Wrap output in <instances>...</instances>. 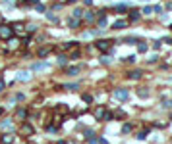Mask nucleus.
<instances>
[{
	"mask_svg": "<svg viewBox=\"0 0 172 144\" xmlns=\"http://www.w3.org/2000/svg\"><path fill=\"white\" fill-rule=\"evenodd\" d=\"M137 50H139V52H145V50H147V44H143V42L137 44Z\"/></svg>",
	"mask_w": 172,
	"mask_h": 144,
	"instance_id": "obj_37",
	"label": "nucleus"
},
{
	"mask_svg": "<svg viewBox=\"0 0 172 144\" xmlns=\"http://www.w3.org/2000/svg\"><path fill=\"white\" fill-rule=\"evenodd\" d=\"M170 117H172V115H170Z\"/></svg>",
	"mask_w": 172,
	"mask_h": 144,
	"instance_id": "obj_49",
	"label": "nucleus"
},
{
	"mask_svg": "<svg viewBox=\"0 0 172 144\" xmlns=\"http://www.w3.org/2000/svg\"><path fill=\"white\" fill-rule=\"evenodd\" d=\"M95 46L99 48L101 52H108L110 46H112V40H108V39H101V40H97V42H95Z\"/></svg>",
	"mask_w": 172,
	"mask_h": 144,
	"instance_id": "obj_2",
	"label": "nucleus"
},
{
	"mask_svg": "<svg viewBox=\"0 0 172 144\" xmlns=\"http://www.w3.org/2000/svg\"><path fill=\"white\" fill-rule=\"evenodd\" d=\"M105 25H106V18H101V19H99V27L105 29Z\"/></svg>",
	"mask_w": 172,
	"mask_h": 144,
	"instance_id": "obj_35",
	"label": "nucleus"
},
{
	"mask_svg": "<svg viewBox=\"0 0 172 144\" xmlns=\"http://www.w3.org/2000/svg\"><path fill=\"white\" fill-rule=\"evenodd\" d=\"M101 64H103V65H108V64H112V58H108V56H103V58H101Z\"/></svg>",
	"mask_w": 172,
	"mask_h": 144,
	"instance_id": "obj_27",
	"label": "nucleus"
},
{
	"mask_svg": "<svg viewBox=\"0 0 172 144\" xmlns=\"http://www.w3.org/2000/svg\"><path fill=\"white\" fill-rule=\"evenodd\" d=\"M73 2H77V0H66V4H73Z\"/></svg>",
	"mask_w": 172,
	"mask_h": 144,
	"instance_id": "obj_45",
	"label": "nucleus"
},
{
	"mask_svg": "<svg viewBox=\"0 0 172 144\" xmlns=\"http://www.w3.org/2000/svg\"><path fill=\"white\" fill-rule=\"evenodd\" d=\"M162 108H168V110H172V100H166V102H162Z\"/></svg>",
	"mask_w": 172,
	"mask_h": 144,
	"instance_id": "obj_34",
	"label": "nucleus"
},
{
	"mask_svg": "<svg viewBox=\"0 0 172 144\" xmlns=\"http://www.w3.org/2000/svg\"><path fill=\"white\" fill-rule=\"evenodd\" d=\"M50 50H52V46H43V48H39V52H37V56H39V58H44V56H47V54H48Z\"/></svg>",
	"mask_w": 172,
	"mask_h": 144,
	"instance_id": "obj_17",
	"label": "nucleus"
},
{
	"mask_svg": "<svg viewBox=\"0 0 172 144\" xmlns=\"http://www.w3.org/2000/svg\"><path fill=\"white\" fill-rule=\"evenodd\" d=\"M12 35H14L12 25H0V37H2V39H10Z\"/></svg>",
	"mask_w": 172,
	"mask_h": 144,
	"instance_id": "obj_6",
	"label": "nucleus"
},
{
	"mask_svg": "<svg viewBox=\"0 0 172 144\" xmlns=\"http://www.w3.org/2000/svg\"><path fill=\"white\" fill-rule=\"evenodd\" d=\"M147 134H149V129H145V131H139V133L136 134V138H137V140H145V138H147Z\"/></svg>",
	"mask_w": 172,
	"mask_h": 144,
	"instance_id": "obj_22",
	"label": "nucleus"
},
{
	"mask_svg": "<svg viewBox=\"0 0 172 144\" xmlns=\"http://www.w3.org/2000/svg\"><path fill=\"white\" fill-rule=\"evenodd\" d=\"M37 31H39V25H37V23H27V33H29V35H33Z\"/></svg>",
	"mask_w": 172,
	"mask_h": 144,
	"instance_id": "obj_20",
	"label": "nucleus"
},
{
	"mask_svg": "<svg viewBox=\"0 0 172 144\" xmlns=\"http://www.w3.org/2000/svg\"><path fill=\"white\" fill-rule=\"evenodd\" d=\"M141 19V14H139V10H130L128 14V21H139Z\"/></svg>",
	"mask_w": 172,
	"mask_h": 144,
	"instance_id": "obj_9",
	"label": "nucleus"
},
{
	"mask_svg": "<svg viewBox=\"0 0 172 144\" xmlns=\"http://www.w3.org/2000/svg\"><path fill=\"white\" fill-rule=\"evenodd\" d=\"M16 115H18L19 119H25V117H27V112H25V110H18V112H16Z\"/></svg>",
	"mask_w": 172,
	"mask_h": 144,
	"instance_id": "obj_28",
	"label": "nucleus"
},
{
	"mask_svg": "<svg viewBox=\"0 0 172 144\" xmlns=\"http://www.w3.org/2000/svg\"><path fill=\"white\" fill-rule=\"evenodd\" d=\"M153 48H155V50H159V48H161V40H157V42L153 44Z\"/></svg>",
	"mask_w": 172,
	"mask_h": 144,
	"instance_id": "obj_41",
	"label": "nucleus"
},
{
	"mask_svg": "<svg viewBox=\"0 0 172 144\" xmlns=\"http://www.w3.org/2000/svg\"><path fill=\"white\" fill-rule=\"evenodd\" d=\"M114 98H116V100H120V102H126L130 98V90L128 88H114Z\"/></svg>",
	"mask_w": 172,
	"mask_h": 144,
	"instance_id": "obj_1",
	"label": "nucleus"
},
{
	"mask_svg": "<svg viewBox=\"0 0 172 144\" xmlns=\"http://www.w3.org/2000/svg\"><path fill=\"white\" fill-rule=\"evenodd\" d=\"M18 6H37L39 4V0H18Z\"/></svg>",
	"mask_w": 172,
	"mask_h": 144,
	"instance_id": "obj_12",
	"label": "nucleus"
},
{
	"mask_svg": "<svg viewBox=\"0 0 172 144\" xmlns=\"http://www.w3.org/2000/svg\"><path fill=\"white\" fill-rule=\"evenodd\" d=\"M77 73H79V65H73V67H68L66 69V75L68 77H76Z\"/></svg>",
	"mask_w": 172,
	"mask_h": 144,
	"instance_id": "obj_15",
	"label": "nucleus"
},
{
	"mask_svg": "<svg viewBox=\"0 0 172 144\" xmlns=\"http://www.w3.org/2000/svg\"><path fill=\"white\" fill-rule=\"evenodd\" d=\"M48 67H50L48 61H35V64H31V71H44Z\"/></svg>",
	"mask_w": 172,
	"mask_h": 144,
	"instance_id": "obj_5",
	"label": "nucleus"
},
{
	"mask_svg": "<svg viewBox=\"0 0 172 144\" xmlns=\"http://www.w3.org/2000/svg\"><path fill=\"white\" fill-rule=\"evenodd\" d=\"M83 14H85V12L81 10V8H73V12H72V18H73V19H81V18H83Z\"/></svg>",
	"mask_w": 172,
	"mask_h": 144,
	"instance_id": "obj_16",
	"label": "nucleus"
},
{
	"mask_svg": "<svg viewBox=\"0 0 172 144\" xmlns=\"http://www.w3.org/2000/svg\"><path fill=\"white\" fill-rule=\"evenodd\" d=\"M47 19H48V21H54V23L58 21V18H56L54 14H50V12H47Z\"/></svg>",
	"mask_w": 172,
	"mask_h": 144,
	"instance_id": "obj_30",
	"label": "nucleus"
},
{
	"mask_svg": "<svg viewBox=\"0 0 172 144\" xmlns=\"http://www.w3.org/2000/svg\"><path fill=\"white\" fill-rule=\"evenodd\" d=\"M77 58H79V50H77V52H73V54L70 56V60H77Z\"/></svg>",
	"mask_w": 172,
	"mask_h": 144,
	"instance_id": "obj_38",
	"label": "nucleus"
},
{
	"mask_svg": "<svg viewBox=\"0 0 172 144\" xmlns=\"http://www.w3.org/2000/svg\"><path fill=\"white\" fill-rule=\"evenodd\" d=\"M33 79V73L31 71H19L16 73V81H22V83H27V81Z\"/></svg>",
	"mask_w": 172,
	"mask_h": 144,
	"instance_id": "obj_3",
	"label": "nucleus"
},
{
	"mask_svg": "<svg viewBox=\"0 0 172 144\" xmlns=\"http://www.w3.org/2000/svg\"><path fill=\"white\" fill-rule=\"evenodd\" d=\"M122 61H126V64H133V61H136V56H126V58H122Z\"/></svg>",
	"mask_w": 172,
	"mask_h": 144,
	"instance_id": "obj_29",
	"label": "nucleus"
},
{
	"mask_svg": "<svg viewBox=\"0 0 172 144\" xmlns=\"http://www.w3.org/2000/svg\"><path fill=\"white\" fill-rule=\"evenodd\" d=\"M143 14H145V15H151V14H153V8H151V6H145V8H143Z\"/></svg>",
	"mask_w": 172,
	"mask_h": 144,
	"instance_id": "obj_32",
	"label": "nucleus"
},
{
	"mask_svg": "<svg viewBox=\"0 0 172 144\" xmlns=\"http://www.w3.org/2000/svg\"><path fill=\"white\" fill-rule=\"evenodd\" d=\"M132 129H133V125H132V123H126V125L122 127V133L126 134V133H130V131H132Z\"/></svg>",
	"mask_w": 172,
	"mask_h": 144,
	"instance_id": "obj_26",
	"label": "nucleus"
},
{
	"mask_svg": "<svg viewBox=\"0 0 172 144\" xmlns=\"http://www.w3.org/2000/svg\"><path fill=\"white\" fill-rule=\"evenodd\" d=\"M2 113H4V110H2V108H0V115H2Z\"/></svg>",
	"mask_w": 172,
	"mask_h": 144,
	"instance_id": "obj_46",
	"label": "nucleus"
},
{
	"mask_svg": "<svg viewBox=\"0 0 172 144\" xmlns=\"http://www.w3.org/2000/svg\"><path fill=\"white\" fill-rule=\"evenodd\" d=\"M170 29H172V25H170Z\"/></svg>",
	"mask_w": 172,
	"mask_h": 144,
	"instance_id": "obj_48",
	"label": "nucleus"
},
{
	"mask_svg": "<svg viewBox=\"0 0 172 144\" xmlns=\"http://www.w3.org/2000/svg\"><path fill=\"white\" fill-rule=\"evenodd\" d=\"M76 40H70V42H66V44H64V50H70V48H73V46H76Z\"/></svg>",
	"mask_w": 172,
	"mask_h": 144,
	"instance_id": "obj_31",
	"label": "nucleus"
},
{
	"mask_svg": "<svg viewBox=\"0 0 172 144\" xmlns=\"http://www.w3.org/2000/svg\"><path fill=\"white\" fill-rule=\"evenodd\" d=\"M83 19H85V21H87V23H91V21H95V19H97V12H93V10H89V12H85V14H83Z\"/></svg>",
	"mask_w": 172,
	"mask_h": 144,
	"instance_id": "obj_11",
	"label": "nucleus"
},
{
	"mask_svg": "<svg viewBox=\"0 0 172 144\" xmlns=\"http://www.w3.org/2000/svg\"><path fill=\"white\" fill-rule=\"evenodd\" d=\"M83 137L87 138V140H91V138H97V137H95V131H91V129H85V131H83Z\"/></svg>",
	"mask_w": 172,
	"mask_h": 144,
	"instance_id": "obj_21",
	"label": "nucleus"
},
{
	"mask_svg": "<svg viewBox=\"0 0 172 144\" xmlns=\"http://www.w3.org/2000/svg\"><path fill=\"white\" fill-rule=\"evenodd\" d=\"M68 60H70L68 56L60 54V56H58V60H56V61H58V65H60V67H64V65H68Z\"/></svg>",
	"mask_w": 172,
	"mask_h": 144,
	"instance_id": "obj_18",
	"label": "nucleus"
},
{
	"mask_svg": "<svg viewBox=\"0 0 172 144\" xmlns=\"http://www.w3.org/2000/svg\"><path fill=\"white\" fill-rule=\"evenodd\" d=\"M166 10H172V2H168V4H166Z\"/></svg>",
	"mask_w": 172,
	"mask_h": 144,
	"instance_id": "obj_44",
	"label": "nucleus"
},
{
	"mask_svg": "<svg viewBox=\"0 0 172 144\" xmlns=\"http://www.w3.org/2000/svg\"><path fill=\"white\" fill-rule=\"evenodd\" d=\"M79 25H81V19H73V18L68 19V27L70 29H79Z\"/></svg>",
	"mask_w": 172,
	"mask_h": 144,
	"instance_id": "obj_13",
	"label": "nucleus"
},
{
	"mask_svg": "<svg viewBox=\"0 0 172 144\" xmlns=\"http://www.w3.org/2000/svg\"><path fill=\"white\" fill-rule=\"evenodd\" d=\"M153 12H155V14H159V15H161V14H162V6H155V8H153Z\"/></svg>",
	"mask_w": 172,
	"mask_h": 144,
	"instance_id": "obj_36",
	"label": "nucleus"
},
{
	"mask_svg": "<svg viewBox=\"0 0 172 144\" xmlns=\"http://www.w3.org/2000/svg\"><path fill=\"white\" fill-rule=\"evenodd\" d=\"M128 4H116V6H114V12H116V14H126V12H128Z\"/></svg>",
	"mask_w": 172,
	"mask_h": 144,
	"instance_id": "obj_14",
	"label": "nucleus"
},
{
	"mask_svg": "<svg viewBox=\"0 0 172 144\" xmlns=\"http://www.w3.org/2000/svg\"><path fill=\"white\" fill-rule=\"evenodd\" d=\"M141 77H143V71H141V69H132V71L126 73V79H130V81H139Z\"/></svg>",
	"mask_w": 172,
	"mask_h": 144,
	"instance_id": "obj_4",
	"label": "nucleus"
},
{
	"mask_svg": "<svg viewBox=\"0 0 172 144\" xmlns=\"http://www.w3.org/2000/svg\"><path fill=\"white\" fill-rule=\"evenodd\" d=\"M19 133H22L23 137H29V134H33V125H29V123H23L22 129H19Z\"/></svg>",
	"mask_w": 172,
	"mask_h": 144,
	"instance_id": "obj_8",
	"label": "nucleus"
},
{
	"mask_svg": "<svg viewBox=\"0 0 172 144\" xmlns=\"http://www.w3.org/2000/svg\"><path fill=\"white\" fill-rule=\"evenodd\" d=\"M141 2H149V0H141Z\"/></svg>",
	"mask_w": 172,
	"mask_h": 144,
	"instance_id": "obj_47",
	"label": "nucleus"
},
{
	"mask_svg": "<svg viewBox=\"0 0 172 144\" xmlns=\"http://www.w3.org/2000/svg\"><path fill=\"white\" fill-rule=\"evenodd\" d=\"M64 88H68V90H77V88H79V85H77V83H68V85H64Z\"/></svg>",
	"mask_w": 172,
	"mask_h": 144,
	"instance_id": "obj_24",
	"label": "nucleus"
},
{
	"mask_svg": "<svg viewBox=\"0 0 172 144\" xmlns=\"http://www.w3.org/2000/svg\"><path fill=\"white\" fill-rule=\"evenodd\" d=\"M4 88H6V83H4V81H0V92H2Z\"/></svg>",
	"mask_w": 172,
	"mask_h": 144,
	"instance_id": "obj_43",
	"label": "nucleus"
},
{
	"mask_svg": "<svg viewBox=\"0 0 172 144\" xmlns=\"http://www.w3.org/2000/svg\"><path fill=\"white\" fill-rule=\"evenodd\" d=\"M83 4L85 6H93V0H83Z\"/></svg>",
	"mask_w": 172,
	"mask_h": 144,
	"instance_id": "obj_42",
	"label": "nucleus"
},
{
	"mask_svg": "<svg viewBox=\"0 0 172 144\" xmlns=\"http://www.w3.org/2000/svg\"><path fill=\"white\" fill-rule=\"evenodd\" d=\"M137 96L147 98V96H149V90H147V88H139V90H137Z\"/></svg>",
	"mask_w": 172,
	"mask_h": 144,
	"instance_id": "obj_25",
	"label": "nucleus"
},
{
	"mask_svg": "<svg viewBox=\"0 0 172 144\" xmlns=\"http://www.w3.org/2000/svg\"><path fill=\"white\" fill-rule=\"evenodd\" d=\"M35 10H37V12H44V6H43V4H37Z\"/></svg>",
	"mask_w": 172,
	"mask_h": 144,
	"instance_id": "obj_39",
	"label": "nucleus"
},
{
	"mask_svg": "<svg viewBox=\"0 0 172 144\" xmlns=\"http://www.w3.org/2000/svg\"><path fill=\"white\" fill-rule=\"evenodd\" d=\"M126 27H128V21H126V19H118V21L112 23V29H116V31H122V29H126Z\"/></svg>",
	"mask_w": 172,
	"mask_h": 144,
	"instance_id": "obj_10",
	"label": "nucleus"
},
{
	"mask_svg": "<svg viewBox=\"0 0 172 144\" xmlns=\"http://www.w3.org/2000/svg\"><path fill=\"white\" fill-rule=\"evenodd\" d=\"M124 42H126V44H139L141 40H139L137 37H126V39H124Z\"/></svg>",
	"mask_w": 172,
	"mask_h": 144,
	"instance_id": "obj_19",
	"label": "nucleus"
},
{
	"mask_svg": "<svg viewBox=\"0 0 172 144\" xmlns=\"http://www.w3.org/2000/svg\"><path fill=\"white\" fill-rule=\"evenodd\" d=\"M14 129V119H4V121H0V131H12Z\"/></svg>",
	"mask_w": 172,
	"mask_h": 144,
	"instance_id": "obj_7",
	"label": "nucleus"
},
{
	"mask_svg": "<svg viewBox=\"0 0 172 144\" xmlns=\"http://www.w3.org/2000/svg\"><path fill=\"white\" fill-rule=\"evenodd\" d=\"M12 140H14V138H12L10 134H6V137H2V142H4V144H10Z\"/></svg>",
	"mask_w": 172,
	"mask_h": 144,
	"instance_id": "obj_33",
	"label": "nucleus"
},
{
	"mask_svg": "<svg viewBox=\"0 0 172 144\" xmlns=\"http://www.w3.org/2000/svg\"><path fill=\"white\" fill-rule=\"evenodd\" d=\"M105 113H106V110H105V108H97V110H95V115H97V119H101V121H103Z\"/></svg>",
	"mask_w": 172,
	"mask_h": 144,
	"instance_id": "obj_23",
	"label": "nucleus"
},
{
	"mask_svg": "<svg viewBox=\"0 0 172 144\" xmlns=\"http://www.w3.org/2000/svg\"><path fill=\"white\" fill-rule=\"evenodd\" d=\"M83 100H85V102H91V100H93L91 94H83Z\"/></svg>",
	"mask_w": 172,
	"mask_h": 144,
	"instance_id": "obj_40",
	"label": "nucleus"
}]
</instances>
